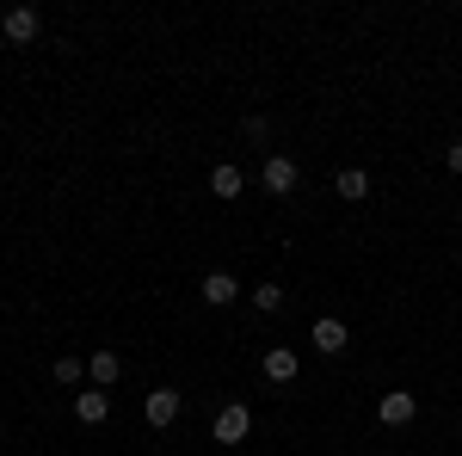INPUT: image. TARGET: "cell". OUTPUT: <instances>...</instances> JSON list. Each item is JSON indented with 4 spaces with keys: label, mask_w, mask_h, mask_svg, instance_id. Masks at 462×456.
I'll use <instances>...</instances> for the list:
<instances>
[{
    "label": "cell",
    "mask_w": 462,
    "mask_h": 456,
    "mask_svg": "<svg viewBox=\"0 0 462 456\" xmlns=\"http://www.w3.org/2000/svg\"><path fill=\"white\" fill-rule=\"evenodd\" d=\"M339 198H346V204H364V198H370V173H364V167H346V173H339Z\"/></svg>",
    "instance_id": "7c38bea8"
},
{
    "label": "cell",
    "mask_w": 462,
    "mask_h": 456,
    "mask_svg": "<svg viewBox=\"0 0 462 456\" xmlns=\"http://www.w3.org/2000/svg\"><path fill=\"white\" fill-rule=\"evenodd\" d=\"M265 377H272V383H290V377H296V351L272 346V351H265Z\"/></svg>",
    "instance_id": "8fae6325"
},
{
    "label": "cell",
    "mask_w": 462,
    "mask_h": 456,
    "mask_svg": "<svg viewBox=\"0 0 462 456\" xmlns=\"http://www.w3.org/2000/svg\"><path fill=\"white\" fill-rule=\"evenodd\" d=\"M278 302H284V290H278V284H259V290H253V309H259V315H272Z\"/></svg>",
    "instance_id": "5bb4252c"
},
{
    "label": "cell",
    "mask_w": 462,
    "mask_h": 456,
    "mask_svg": "<svg viewBox=\"0 0 462 456\" xmlns=\"http://www.w3.org/2000/svg\"><path fill=\"white\" fill-rule=\"evenodd\" d=\"M241 185H247V179H241V167H228V161H222V167H210V191H216V198H241Z\"/></svg>",
    "instance_id": "30bf717a"
},
{
    "label": "cell",
    "mask_w": 462,
    "mask_h": 456,
    "mask_svg": "<svg viewBox=\"0 0 462 456\" xmlns=\"http://www.w3.org/2000/svg\"><path fill=\"white\" fill-rule=\"evenodd\" d=\"M265 191H296V161L290 154H265Z\"/></svg>",
    "instance_id": "3957f363"
},
{
    "label": "cell",
    "mask_w": 462,
    "mask_h": 456,
    "mask_svg": "<svg viewBox=\"0 0 462 456\" xmlns=\"http://www.w3.org/2000/svg\"><path fill=\"white\" fill-rule=\"evenodd\" d=\"M235 296H241V284L228 278V272H210V278H204V302H210V309H222V302H235Z\"/></svg>",
    "instance_id": "ba28073f"
},
{
    "label": "cell",
    "mask_w": 462,
    "mask_h": 456,
    "mask_svg": "<svg viewBox=\"0 0 462 456\" xmlns=\"http://www.w3.org/2000/svg\"><path fill=\"white\" fill-rule=\"evenodd\" d=\"M179 407H185V401H179L173 388H154V395H148V401H143L148 425H173V420H179Z\"/></svg>",
    "instance_id": "7a4b0ae2"
},
{
    "label": "cell",
    "mask_w": 462,
    "mask_h": 456,
    "mask_svg": "<svg viewBox=\"0 0 462 456\" xmlns=\"http://www.w3.org/2000/svg\"><path fill=\"white\" fill-rule=\"evenodd\" d=\"M346 340H352V333H346V321H315V351H346Z\"/></svg>",
    "instance_id": "9c48e42d"
},
{
    "label": "cell",
    "mask_w": 462,
    "mask_h": 456,
    "mask_svg": "<svg viewBox=\"0 0 462 456\" xmlns=\"http://www.w3.org/2000/svg\"><path fill=\"white\" fill-rule=\"evenodd\" d=\"M80 377H87V364H80V358H56V383H62V388H74Z\"/></svg>",
    "instance_id": "4fadbf2b"
},
{
    "label": "cell",
    "mask_w": 462,
    "mask_h": 456,
    "mask_svg": "<svg viewBox=\"0 0 462 456\" xmlns=\"http://www.w3.org/2000/svg\"><path fill=\"white\" fill-rule=\"evenodd\" d=\"M87 377H93V388H111L117 377H124V364H117V351H93V358H87Z\"/></svg>",
    "instance_id": "5b68a950"
},
{
    "label": "cell",
    "mask_w": 462,
    "mask_h": 456,
    "mask_svg": "<svg viewBox=\"0 0 462 456\" xmlns=\"http://www.w3.org/2000/svg\"><path fill=\"white\" fill-rule=\"evenodd\" d=\"M247 432H253V414L241 407V401H228V407L216 414V444H241Z\"/></svg>",
    "instance_id": "6da1fadb"
},
{
    "label": "cell",
    "mask_w": 462,
    "mask_h": 456,
    "mask_svg": "<svg viewBox=\"0 0 462 456\" xmlns=\"http://www.w3.org/2000/svg\"><path fill=\"white\" fill-rule=\"evenodd\" d=\"M444 167H450V173H462V142L450 148V154H444Z\"/></svg>",
    "instance_id": "9a60e30c"
},
{
    "label": "cell",
    "mask_w": 462,
    "mask_h": 456,
    "mask_svg": "<svg viewBox=\"0 0 462 456\" xmlns=\"http://www.w3.org/2000/svg\"><path fill=\"white\" fill-rule=\"evenodd\" d=\"M376 414H383V425H407V420H413V395H407V388H394V395H383V407H376Z\"/></svg>",
    "instance_id": "52a82bcc"
},
{
    "label": "cell",
    "mask_w": 462,
    "mask_h": 456,
    "mask_svg": "<svg viewBox=\"0 0 462 456\" xmlns=\"http://www.w3.org/2000/svg\"><path fill=\"white\" fill-rule=\"evenodd\" d=\"M74 414H80L87 425H99V420L111 414V395H106V388H87V395H74Z\"/></svg>",
    "instance_id": "8992f818"
},
{
    "label": "cell",
    "mask_w": 462,
    "mask_h": 456,
    "mask_svg": "<svg viewBox=\"0 0 462 456\" xmlns=\"http://www.w3.org/2000/svg\"><path fill=\"white\" fill-rule=\"evenodd\" d=\"M0 32L13 37V43H32V37H37V13H32V6H13V13L0 19Z\"/></svg>",
    "instance_id": "277c9868"
}]
</instances>
